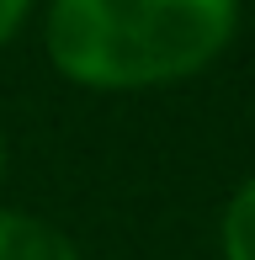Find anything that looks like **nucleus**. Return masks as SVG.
Returning a JSON list of instances; mask_svg holds the SVG:
<instances>
[{
	"mask_svg": "<svg viewBox=\"0 0 255 260\" xmlns=\"http://www.w3.org/2000/svg\"><path fill=\"white\" fill-rule=\"evenodd\" d=\"M239 0H53L48 58L90 90L186 80L229 43Z\"/></svg>",
	"mask_w": 255,
	"mask_h": 260,
	"instance_id": "nucleus-1",
	"label": "nucleus"
},
{
	"mask_svg": "<svg viewBox=\"0 0 255 260\" xmlns=\"http://www.w3.org/2000/svg\"><path fill=\"white\" fill-rule=\"evenodd\" d=\"M0 260H80V250L53 223L21 218V212H0Z\"/></svg>",
	"mask_w": 255,
	"mask_h": 260,
	"instance_id": "nucleus-2",
	"label": "nucleus"
},
{
	"mask_svg": "<svg viewBox=\"0 0 255 260\" xmlns=\"http://www.w3.org/2000/svg\"><path fill=\"white\" fill-rule=\"evenodd\" d=\"M224 260H255V181H245L224 207Z\"/></svg>",
	"mask_w": 255,
	"mask_h": 260,
	"instance_id": "nucleus-3",
	"label": "nucleus"
},
{
	"mask_svg": "<svg viewBox=\"0 0 255 260\" xmlns=\"http://www.w3.org/2000/svg\"><path fill=\"white\" fill-rule=\"evenodd\" d=\"M27 6H32V0H0V43H6L11 32L21 27V16H27Z\"/></svg>",
	"mask_w": 255,
	"mask_h": 260,
	"instance_id": "nucleus-4",
	"label": "nucleus"
},
{
	"mask_svg": "<svg viewBox=\"0 0 255 260\" xmlns=\"http://www.w3.org/2000/svg\"><path fill=\"white\" fill-rule=\"evenodd\" d=\"M0 175H6V149H0Z\"/></svg>",
	"mask_w": 255,
	"mask_h": 260,
	"instance_id": "nucleus-5",
	"label": "nucleus"
}]
</instances>
